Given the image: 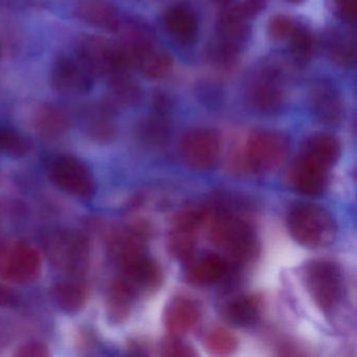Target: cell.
I'll return each instance as SVG.
<instances>
[{
	"mask_svg": "<svg viewBox=\"0 0 357 357\" xmlns=\"http://www.w3.org/2000/svg\"><path fill=\"white\" fill-rule=\"evenodd\" d=\"M294 72L292 64L286 60H265L248 83L246 97L250 105L260 114L279 112L285 105L287 85Z\"/></svg>",
	"mask_w": 357,
	"mask_h": 357,
	"instance_id": "cell-1",
	"label": "cell"
},
{
	"mask_svg": "<svg viewBox=\"0 0 357 357\" xmlns=\"http://www.w3.org/2000/svg\"><path fill=\"white\" fill-rule=\"evenodd\" d=\"M210 239L227 262L242 264L256 256L254 229L236 215H217L211 221Z\"/></svg>",
	"mask_w": 357,
	"mask_h": 357,
	"instance_id": "cell-2",
	"label": "cell"
},
{
	"mask_svg": "<svg viewBox=\"0 0 357 357\" xmlns=\"http://www.w3.org/2000/svg\"><path fill=\"white\" fill-rule=\"evenodd\" d=\"M287 227L291 237L310 250L326 248L335 239V220L325 208L311 204H300L290 210Z\"/></svg>",
	"mask_w": 357,
	"mask_h": 357,
	"instance_id": "cell-3",
	"label": "cell"
},
{
	"mask_svg": "<svg viewBox=\"0 0 357 357\" xmlns=\"http://www.w3.org/2000/svg\"><path fill=\"white\" fill-rule=\"evenodd\" d=\"M303 281L313 302L324 312H331L340 305L344 280L336 263L328 260L308 263L303 273Z\"/></svg>",
	"mask_w": 357,
	"mask_h": 357,
	"instance_id": "cell-4",
	"label": "cell"
},
{
	"mask_svg": "<svg viewBox=\"0 0 357 357\" xmlns=\"http://www.w3.org/2000/svg\"><path fill=\"white\" fill-rule=\"evenodd\" d=\"M289 139L279 131L260 130L248 137L243 164L250 172L265 174L277 170L289 154Z\"/></svg>",
	"mask_w": 357,
	"mask_h": 357,
	"instance_id": "cell-5",
	"label": "cell"
},
{
	"mask_svg": "<svg viewBox=\"0 0 357 357\" xmlns=\"http://www.w3.org/2000/svg\"><path fill=\"white\" fill-rule=\"evenodd\" d=\"M43 269L40 252L32 244L17 241L0 250V277L10 283H32Z\"/></svg>",
	"mask_w": 357,
	"mask_h": 357,
	"instance_id": "cell-6",
	"label": "cell"
},
{
	"mask_svg": "<svg viewBox=\"0 0 357 357\" xmlns=\"http://www.w3.org/2000/svg\"><path fill=\"white\" fill-rule=\"evenodd\" d=\"M52 183L75 197L91 198L96 192V181L89 167L72 155H59L47 168Z\"/></svg>",
	"mask_w": 357,
	"mask_h": 357,
	"instance_id": "cell-7",
	"label": "cell"
},
{
	"mask_svg": "<svg viewBox=\"0 0 357 357\" xmlns=\"http://www.w3.org/2000/svg\"><path fill=\"white\" fill-rule=\"evenodd\" d=\"M47 252L54 266L68 275H81L89 266V242L77 231H64L54 235Z\"/></svg>",
	"mask_w": 357,
	"mask_h": 357,
	"instance_id": "cell-8",
	"label": "cell"
},
{
	"mask_svg": "<svg viewBox=\"0 0 357 357\" xmlns=\"http://www.w3.org/2000/svg\"><path fill=\"white\" fill-rule=\"evenodd\" d=\"M210 213L202 206H188L176 213L171 223L169 250L174 258L189 260L197 244V236Z\"/></svg>",
	"mask_w": 357,
	"mask_h": 357,
	"instance_id": "cell-9",
	"label": "cell"
},
{
	"mask_svg": "<svg viewBox=\"0 0 357 357\" xmlns=\"http://www.w3.org/2000/svg\"><path fill=\"white\" fill-rule=\"evenodd\" d=\"M79 59L93 77H108L129 72L121 55L118 43L105 37L86 36L79 47Z\"/></svg>",
	"mask_w": 357,
	"mask_h": 357,
	"instance_id": "cell-10",
	"label": "cell"
},
{
	"mask_svg": "<svg viewBox=\"0 0 357 357\" xmlns=\"http://www.w3.org/2000/svg\"><path fill=\"white\" fill-rule=\"evenodd\" d=\"M220 139L215 131L198 128L183 137L179 151L183 162L195 171L214 168L220 158Z\"/></svg>",
	"mask_w": 357,
	"mask_h": 357,
	"instance_id": "cell-11",
	"label": "cell"
},
{
	"mask_svg": "<svg viewBox=\"0 0 357 357\" xmlns=\"http://www.w3.org/2000/svg\"><path fill=\"white\" fill-rule=\"evenodd\" d=\"M121 275H119L137 296L152 294L162 286L164 281L160 265L146 255H133L118 262Z\"/></svg>",
	"mask_w": 357,
	"mask_h": 357,
	"instance_id": "cell-12",
	"label": "cell"
},
{
	"mask_svg": "<svg viewBox=\"0 0 357 357\" xmlns=\"http://www.w3.org/2000/svg\"><path fill=\"white\" fill-rule=\"evenodd\" d=\"M93 82L95 77L80 59L61 56L52 66V87L61 95H86L93 89Z\"/></svg>",
	"mask_w": 357,
	"mask_h": 357,
	"instance_id": "cell-13",
	"label": "cell"
},
{
	"mask_svg": "<svg viewBox=\"0 0 357 357\" xmlns=\"http://www.w3.org/2000/svg\"><path fill=\"white\" fill-rule=\"evenodd\" d=\"M310 106L317 121L327 126H338L344 119V104L340 91L329 81H319L310 91Z\"/></svg>",
	"mask_w": 357,
	"mask_h": 357,
	"instance_id": "cell-14",
	"label": "cell"
},
{
	"mask_svg": "<svg viewBox=\"0 0 357 357\" xmlns=\"http://www.w3.org/2000/svg\"><path fill=\"white\" fill-rule=\"evenodd\" d=\"M328 170L327 167L303 153L290 168V185L304 195H319L327 188Z\"/></svg>",
	"mask_w": 357,
	"mask_h": 357,
	"instance_id": "cell-15",
	"label": "cell"
},
{
	"mask_svg": "<svg viewBox=\"0 0 357 357\" xmlns=\"http://www.w3.org/2000/svg\"><path fill=\"white\" fill-rule=\"evenodd\" d=\"M143 96L141 84L128 72H119L107 78L103 106L114 114L139 105Z\"/></svg>",
	"mask_w": 357,
	"mask_h": 357,
	"instance_id": "cell-16",
	"label": "cell"
},
{
	"mask_svg": "<svg viewBox=\"0 0 357 357\" xmlns=\"http://www.w3.org/2000/svg\"><path fill=\"white\" fill-rule=\"evenodd\" d=\"M248 18L240 11L238 6H229L219 18L216 39L234 51L241 53L250 38Z\"/></svg>",
	"mask_w": 357,
	"mask_h": 357,
	"instance_id": "cell-17",
	"label": "cell"
},
{
	"mask_svg": "<svg viewBox=\"0 0 357 357\" xmlns=\"http://www.w3.org/2000/svg\"><path fill=\"white\" fill-rule=\"evenodd\" d=\"M75 14L84 24L107 32L116 33L122 22L118 10L108 0H78Z\"/></svg>",
	"mask_w": 357,
	"mask_h": 357,
	"instance_id": "cell-18",
	"label": "cell"
},
{
	"mask_svg": "<svg viewBox=\"0 0 357 357\" xmlns=\"http://www.w3.org/2000/svg\"><path fill=\"white\" fill-rule=\"evenodd\" d=\"M199 317L200 309L197 303L191 298H175L167 307L165 325L171 335L181 337L195 328Z\"/></svg>",
	"mask_w": 357,
	"mask_h": 357,
	"instance_id": "cell-19",
	"label": "cell"
},
{
	"mask_svg": "<svg viewBox=\"0 0 357 357\" xmlns=\"http://www.w3.org/2000/svg\"><path fill=\"white\" fill-rule=\"evenodd\" d=\"M164 26L168 34L179 45H190L197 39V18L193 11L185 6L168 8L165 12Z\"/></svg>",
	"mask_w": 357,
	"mask_h": 357,
	"instance_id": "cell-20",
	"label": "cell"
},
{
	"mask_svg": "<svg viewBox=\"0 0 357 357\" xmlns=\"http://www.w3.org/2000/svg\"><path fill=\"white\" fill-rule=\"evenodd\" d=\"M324 51L333 63L350 68L356 62V41L346 31L332 29L323 38Z\"/></svg>",
	"mask_w": 357,
	"mask_h": 357,
	"instance_id": "cell-21",
	"label": "cell"
},
{
	"mask_svg": "<svg viewBox=\"0 0 357 357\" xmlns=\"http://www.w3.org/2000/svg\"><path fill=\"white\" fill-rule=\"evenodd\" d=\"M229 273V263L218 255L210 254L194 261L188 269L187 278L195 286H208L223 279Z\"/></svg>",
	"mask_w": 357,
	"mask_h": 357,
	"instance_id": "cell-22",
	"label": "cell"
},
{
	"mask_svg": "<svg viewBox=\"0 0 357 357\" xmlns=\"http://www.w3.org/2000/svg\"><path fill=\"white\" fill-rule=\"evenodd\" d=\"M34 128L45 139H54L61 137L68 126L66 112L55 104L43 103L35 109Z\"/></svg>",
	"mask_w": 357,
	"mask_h": 357,
	"instance_id": "cell-23",
	"label": "cell"
},
{
	"mask_svg": "<svg viewBox=\"0 0 357 357\" xmlns=\"http://www.w3.org/2000/svg\"><path fill=\"white\" fill-rule=\"evenodd\" d=\"M262 300L257 294H243L227 303L225 314L231 325L248 327L254 325L262 311Z\"/></svg>",
	"mask_w": 357,
	"mask_h": 357,
	"instance_id": "cell-24",
	"label": "cell"
},
{
	"mask_svg": "<svg viewBox=\"0 0 357 357\" xmlns=\"http://www.w3.org/2000/svg\"><path fill=\"white\" fill-rule=\"evenodd\" d=\"M137 296L135 292L122 279L118 278L114 280L108 290L106 300V309L110 321L114 324L126 321Z\"/></svg>",
	"mask_w": 357,
	"mask_h": 357,
	"instance_id": "cell-25",
	"label": "cell"
},
{
	"mask_svg": "<svg viewBox=\"0 0 357 357\" xmlns=\"http://www.w3.org/2000/svg\"><path fill=\"white\" fill-rule=\"evenodd\" d=\"M52 296L62 310L68 313H76L82 310L86 305L89 289L81 282H60L54 285Z\"/></svg>",
	"mask_w": 357,
	"mask_h": 357,
	"instance_id": "cell-26",
	"label": "cell"
},
{
	"mask_svg": "<svg viewBox=\"0 0 357 357\" xmlns=\"http://www.w3.org/2000/svg\"><path fill=\"white\" fill-rule=\"evenodd\" d=\"M303 153L329 169L340 158V144L330 133H317L309 137Z\"/></svg>",
	"mask_w": 357,
	"mask_h": 357,
	"instance_id": "cell-27",
	"label": "cell"
},
{
	"mask_svg": "<svg viewBox=\"0 0 357 357\" xmlns=\"http://www.w3.org/2000/svg\"><path fill=\"white\" fill-rule=\"evenodd\" d=\"M174 66L172 56L158 45L150 49L137 62L135 68L149 79H162L171 74Z\"/></svg>",
	"mask_w": 357,
	"mask_h": 357,
	"instance_id": "cell-28",
	"label": "cell"
},
{
	"mask_svg": "<svg viewBox=\"0 0 357 357\" xmlns=\"http://www.w3.org/2000/svg\"><path fill=\"white\" fill-rule=\"evenodd\" d=\"M290 53L296 64H305L312 59L315 52V39L310 29L296 24L289 38Z\"/></svg>",
	"mask_w": 357,
	"mask_h": 357,
	"instance_id": "cell-29",
	"label": "cell"
},
{
	"mask_svg": "<svg viewBox=\"0 0 357 357\" xmlns=\"http://www.w3.org/2000/svg\"><path fill=\"white\" fill-rule=\"evenodd\" d=\"M204 348L215 356H227L233 354L237 349L236 336L225 328L217 327L210 330L204 336Z\"/></svg>",
	"mask_w": 357,
	"mask_h": 357,
	"instance_id": "cell-30",
	"label": "cell"
},
{
	"mask_svg": "<svg viewBox=\"0 0 357 357\" xmlns=\"http://www.w3.org/2000/svg\"><path fill=\"white\" fill-rule=\"evenodd\" d=\"M112 114L104 106L99 112H93L86 122L87 133L101 143L112 141L116 132V125L112 119Z\"/></svg>",
	"mask_w": 357,
	"mask_h": 357,
	"instance_id": "cell-31",
	"label": "cell"
},
{
	"mask_svg": "<svg viewBox=\"0 0 357 357\" xmlns=\"http://www.w3.org/2000/svg\"><path fill=\"white\" fill-rule=\"evenodd\" d=\"M31 149L29 139L18 131L0 128V153L11 158H24Z\"/></svg>",
	"mask_w": 357,
	"mask_h": 357,
	"instance_id": "cell-32",
	"label": "cell"
},
{
	"mask_svg": "<svg viewBox=\"0 0 357 357\" xmlns=\"http://www.w3.org/2000/svg\"><path fill=\"white\" fill-rule=\"evenodd\" d=\"M206 55H208V61L215 68L229 70L235 68L240 54L215 39L208 45Z\"/></svg>",
	"mask_w": 357,
	"mask_h": 357,
	"instance_id": "cell-33",
	"label": "cell"
},
{
	"mask_svg": "<svg viewBox=\"0 0 357 357\" xmlns=\"http://www.w3.org/2000/svg\"><path fill=\"white\" fill-rule=\"evenodd\" d=\"M164 116L148 119L139 126V135L146 143L153 145H162L169 139V128L165 122Z\"/></svg>",
	"mask_w": 357,
	"mask_h": 357,
	"instance_id": "cell-34",
	"label": "cell"
},
{
	"mask_svg": "<svg viewBox=\"0 0 357 357\" xmlns=\"http://www.w3.org/2000/svg\"><path fill=\"white\" fill-rule=\"evenodd\" d=\"M296 22L286 15H277L271 18L268 24L269 36L275 41L288 40Z\"/></svg>",
	"mask_w": 357,
	"mask_h": 357,
	"instance_id": "cell-35",
	"label": "cell"
},
{
	"mask_svg": "<svg viewBox=\"0 0 357 357\" xmlns=\"http://www.w3.org/2000/svg\"><path fill=\"white\" fill-rule=\"evenodd\" d=\"M160 350H162V355L169 357H190L196 355L191 347L178 340H172L165 342Z\"/></svg>",
	"mask_w": 357,
	"mask_h": 357,
	"instance_id": "cell-36",
	"label": "cell"
},
{
	"mask_svg": "<svg viewBox=\"0 0 357 357\" xmlns=\"http://www.w3.org/2000/svg\"><path fill=\"white\" fill-rule=\"evenodd\" d=\"M338 15L348 22H354L356 17L357 0H332Z\"/></svg>",
	"mask_w": 357,
	"mask_h": 357,
	"instance_id": "cell-37",
	"label": "cell"
},
{
	"mask_svg": "<svg viewBox=\"0 0 357 357\" xmlns=\"http://www.w3.org/2000/svg\"><path fill=\"white\" fill-rule=\"evenodd\" d=\"M16 355L22 357H43L49 356V349L40 342H28L20 347Z\"/></svg>",
	"mask_w": 357,
	"mask_h": 357,
	"instance_id": "cell-38",
	"label": "cell"
},
{
	"mask_svg": "<svg viewBox=\"0 0 357 357\" xmlns=\"http://www.w3.org/2000/svg\"><path fill=\"white\" fill-rule=\"evenodd\" d=\"M153 106L158 116L165 118L172 109V100L167 93H156L154 95Z\"/></svg>",
	"mask_w": 357,
	"mask_h": 357,
	"instance_id": "cell-39",
	"label": "cell"
},
{
	"mask_svg": "<svg viewBox=\"0 0 357 357\" xmlns=\"http://www.w3.org/2000/svg\"><path fill=\"white\" fill-rule=\"evenodd\" d=\"M264 5L265 0H245L237 6L241 13L250 20L257 15L264 8Z\"/></svg>",
	"mask_w": 357,
	"mask_h": 357,
	"instance_id": "cell-40",
	"label": "cell"
},
{
	"mask_svg": "<svg viewBox=\"0 0 357 357\" xmlns=\"http://www.w3.org/2000/svg\"><path fill=\"white\" fill-rule=\"evenodd\" d=\"M15 302V294L7 286L0 283V306H11Z\"/></svg>",
	"mask_w": 357,
	"mask_h": 357,
	"instance_id": "cell-41",
	"label": "cell"
},
{
	"mask_svg": "<svg viewBox=\"0 0 357 357\" xmlns=\"http://www.w3.org/2000/svg\"><path fill=\"white\" fill-rule=\"evenodd\" d=\"M215 3H218L220 6H225V7H229L233 3L234 0H213Z\"/></svg>",
	"mask_w": 357,
	"mask_h": 357,
	"instance_id": "cell-42",
	"label": "cell"
},
{
	"mask_svg": "<svg viewBox=\"0 0 357 357\" xmlns=\"http://www.w3.org/2000/svg\"><path fill=\"white\" fill-rule=\"evenodd\" d=\"M287 3H294V5H301V3H304L306 0H285Z\"/></svg>",
	"mask_w": 357,
	"mask_h": 357,
	"instance_id": "cell-43",
	"label": "cell"
},
{
	"mask_svg": "<svg viewBox=\"0 0 357 357\" xmlns=\"http://www.w3.org/2000/svg\"><path fill=\"white\" fill-rule=\"evenodd\" d=\"M0 56H1V45H0Z\"/></svg>",
	"mask_w": 357,
	"mask_h": 357,
	"instance_id": "cell-44",
	"label": "cell"
}]
</instances>
